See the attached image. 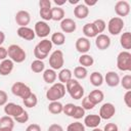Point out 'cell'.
I'll use <instances>...</instances> for the list:
<instances>
[{
	"instance_id": "obj_11",
	"label": "cell",
	"mask_w": 131,
	"mask_h": 131,
	"mask_svg": "<svg viewBox=\"0 0 131 131\" xmlns=\"http://www.w3.org/2000/svg\"><path fill=\"white\" fill-rule=\"evenodd\" d=\"M115 12L119 17L127 16L130 13V4L126 0H120L117 1L115 4Z\"/></svg>"
},
{
	"instance_id": "obj_55",
	"label": "cell",
	"mask_w": 131,
	"mask_h": 131,
	"mask_svg": "<svg viewBox=\"0 0 131 131\" xmlns=\"http://www.w3.org/2000/svg\"><path fill=\"white\" fill-rule=\"evenodd\" d=\"M0 131H12L11 128H0Z\"/></svg>"
},
{
	"instance_id": "obj_3",
	"label": "cell",
	"mask_w": 131,
	"mask_h": 131,
	"mask_svg": "<svg viewBox=\"0 0 131 131\" xmlns=\"http://www.w3.org/2000/svg\"><path fill=\"white\" fill-rule=\"evenodd\" d=\"M7 52H8L9 59H11L13 62H16V63H21L27 58V53L25 49H23L17 44L9 45L7 48Z\"/></svg>"
},
{
	"instance_id": "obj_54",
	"label": "cell",
	"mask_w": 131,
	"mask_h": 131,
	"mask_svg": "<svg viewBox=\"0 0 131 131\" xmlns=\"http://www.w3.org/2000/svg\"><path fill=\"white\" fill-rule=\"evenodd\" d=\"M69 3L70 4H77V3H79V0H70Z\"/></svg>"
},
{
	"instance_id": "obj_15",
	"label": "cell",
	"mask_w": 131,
	"mask_h": 131,
	"mask_svg": "<svg viewBox=\"0 0 131 131\" xmlns=\"http://www.w3.org/2000/svg\"><path fill=\"white\" fill-rule=\"evenodd\" d=\"M16 34L19 38L25 39L27 41H32L36 37L34 30L29 28V27H18V29L16 31Z\"/></svg>"
},
{
	"instance_id": "obj_18",
	"label": "cell",
	"mask_w": 131,
	"mask_h": 131,
	"mask_svg": "<svg viewBox=\"0 0 131 131\" xmlns=\"http://www.w3.org/2000/svg\"><path fill=\"white\" fill-rule=\"evenodd\" d=\"M101 122V119L98 115L92 114V115H87L84 117V126L88 128H97Z\"/></svg>"
},
{
	"instance_id": "obj_42",
	"label": "cell",
	"mask_w": 131,
	"mask_h": 131,
	"mask_svg": "<svg viewBox=\"0 0 131 131\" xmlns=\"http://www.w3.org/2000/svg\"><path fill=\"white\" fill-rule=\"evenodd\" d=\"M14 121H16L17 123H19V124H24V123H27L28 121H29V114H28V112L27 111H24L18 117H16V118H14L13 119Z\"/></svg>"
},
{
	"instance_id": "obj_33",
	"label": "cell",
	"mask_w": 131,
	"mask_h": 131,
	"mask_svg": "<svg viewBox=\"0 0 131 131\" xmlns=\"http://www.w3.org/2000/svg\"><path fill=\"white\" fill-rule=\"evenodd\" d=\"M31 70H32V72H34V73H36V74L42 73V72H44V70H45V63L43 62V60L35 59V60H33L32 63H31Z\"/></svg>"
},
{
	"instance_id": "obj_31",
	"label": "cell",
	"mask_w": 131,
	"mask_h": 131,
	"mask_svg": "<svg viewBox=\"0 0 131 131\" xmlns=\"http://www.w3.org/2000/svg\"><path fill=\"white\" fill-rule=\"evenodd\" d=\"M78 61H79L80 66H82V67H84V68L87 69L88 67L93 66V63H94V58H93L90 54L85 53V54H81V56L79 57Z\"/></svg>"
},
{
	"instance_id": "obj_17",
	"label": "cell",
	"mask_w": 131,
	"mask_h": 131,
	"mask_svg": "<svg viewBox=\"0 0 131 131\" xmlns=\"http://www.w3.org/2000/svg\"><path fill=\"white\" fill-rule=\"evenodd\" d=\"M103 81L110 87H117L120 84V77H119V75L116 72L110 71L103 77Z\"/></svg>"
},
{
	"instance_id": "obj_25",
	"label": "cell",
	"mask_w": 131,
	"mask_h": 131,
	"mask_svg": "<svg viewBox=\"0 0 131 131\" xmlns=\"http://www.w3.org/2000/svg\"><path fill=\"white\" fill-rule=\"evenodd\" d=\"M64 10L61 7H51V19L54 21H61L64 18Z\"/></svg>"
},
{
	"instance_id": "obj_16",
	"label": "cell",
	"mask_w": 131,
	"mask_h": 131,
	"mask_svg": "<svg viewBox=\"0 0 131 131\" xmlns=\"http://www.w3.org/2000/svg\"><path fill=\"white\" fill-rule=\"evenodd\" d=\"M60 29L63 33H73L77 29V24L74 19L70 17H64L60 21Z\"/></svg>"
},
{
	"instance_id": "obj_24",
	"label": "cell",
	"mask_w": 131,
	"mask_h": 131,
	"mask_svg": "<svg viewBox=\"0 0 131 131\" xmlns=\"http://www.w3.org/2000/svg\"><path fill=\"white\" fill-rule=\"evenodd\" d=\"M57 78V74L52 69H46L43 72V80L47 84H54Z\"/></svg>"
},
{
	"instance_id": "obj_20",
	"label": "cell",
	"mask_w": 131,
	"mask_h": 131,
	"mask_svg": "<svg viewBox=\"0 0 131 131\" xmlns=\"http://www.w3.org/2000/svg\"><path fill=\"white\" fill-rule=\"evenodd\" d=\"M13 67H14V62L9 58H6V59L0 61V75L8 76L9 74H11Z\"/></svg>"
},
{
	"instance_id": "obj_53",
	"label": "cell",
	"mask_w": 131,
	"mask_h": 131,
	"mask_svg": "<svg viewBox=\"0 0 131 131\" xmlns=\"http://www.w3.org/2000/svg\"><path fill=\"white\" fill-rule=\"evenodd\" d=\"M66 0H63V1H57V0H54V3L56 4V6L57 7H60L61 5H63V4H66Z\"/></svg>"
},
{
	"instance_id": "obj_28",
	"label": "cell",
	"mask_w": 131,
	"mask_h": 131,
	"mask_svg": "<svg viewBox=\"0 0 131 131\" xmlns=\"http://www.w3.org/2000/svg\"><path fill=\"white\" fill-rule=\"evenodd\" d=\"M73 73H72V71L70 70V69H61L60 71H59V73H58V80H59V82L60 83H62V84H67L73 77Z\"/></svg>"
},
{
	"instance_id": "obj_14",
	"label": "cell",
	"mask_w": 131,
	"mask_h": 131,
	"mask_svg": "<svg viewBox=\"0 0 131 131\" xmlns=\"http://www.w3.org/2000/svg\"><path fill=\"white\" fill-rule=\"evenodd\" d=\"M95 46L99 50H105L111 46V38L105 34H98L95 37Z\"/></svg>"
},
{
	"instance_id": "obj_52",
	"label": "cell",
	"mask_w": 131,
	"mask_h": 131,
	"mask_svg": "<svg viewBox=\"0 0 131 131\" xmlns=\"http://www.w3.org/2000/svg\"><path fill=\"white\" fill-rule=\"evenodd\" d=\"M4 41H5V34L2 31H0V46H2Z\"/></svg>"
},
{
	"instance_id": "obj_46",
	"label": "cell",
	"mask_w": 131,
	"mask_h": 131,
	"mask_svg": "<svg viewBox=\"0 0 131 131\" xmlns=\"http://www.w3.org/2000/svg\"><path fill=\"white\" fill-rule=\"evenodd\" d=\"M102 131H119V127L115 123H107Z\"/></svg>"
},
{
	"instance_id": "obj_48",
	"label": "cell",
	"mask_w": 131,
	"mask_h": 131,
	"mask_svg": "<svg viewBox=\"0 0 131 131\" xmlns=\"http://www.w3.org/2000/svg\"><path fill=\"white\" fill-rule=\"evenodd\" d=\"M47 131H63V128L59 124H51L48 127V130Z\"/></svg>"
},
{
	"instance_id": "obj_32",
	"label": "cell",
	"mask_w": 131,
	"mask_h": 131,
	"mask_svg": "<svg viewBox=\"0 0 131 131\" xmlns=\"http://www.w3.org/2000/svg\"><path fill=\"white\" fill-rule=\"evenodd\" d=\"M23 103L26 107H29V108H32V107H35L38 103V97L35 93H31L27 98L23 99Z\"/></svg>"
},
{
	"instance_id": "obj_22",
	"label": "cell",
	"mask_w": 131,
	"mask_h": 131,
	"mask_svg": "<svg viewBox=\"0 0 131 131\" xmlns=\"http://www.w3.org/2000/svg\"><path fill=\"white\" fill-rule=\"evenodd\" d=\"M52 46H53V44H52V42L49 40V39H43V40H41L37 45H36V47L41 51V52H43L44 54H46V55H48L49 54V52L51 51V49H52Z\"/></svg>"
},
{
	"instance_id": "obj_2",
	"label": "cell",
	"mask_w": 131,
	"mask_h": 131,
	"mask_svg": "<svg viewBox=\"0 0 131 131\" xmlns=\"http://www.w3.org/2000/svg\"><path fill=\"white\" fill-rule=\"evenodd\" d=\"M67 92L70 94V96L76 100L83 98L84 96V88L83 86L78 82L77 79H71L67 84H64Z\"/></svg>"
},
{
	"instance_id": "obj_38",
	"label": "cell",
	"mask_w": 131,
	"mask_h": 131,
	"mask_svg": "<svg viewBox=\"0 0 131 131\" xmlns=\"http://www.w3.org/2000/svg\"><path fill=\"white\" fill-rule=\"evenodd\" d=\"M120 84L122 85V87L125 90H131V75L127 74L125 76H123V78L120 80Z\"/></svg>"
},
{
	"instance_id": "obj_10",
	"label": "cell",
	"mask_w": 131,
	"mask_h": 131,
	"mask_svg": "<svg viewBox=\"0 0 131 131\" xmlns=\"http://www.w3.org/2000/svg\"><path fill=\"white\" fill-rule=\"evenodd\" d=\"M24 111H25V108L21 105L16 104L14 102H7L4 105V113H5V115L9 116V117H11L13 119L18 117Z\"/></svg>"
},
{
	"instance_id": "obj_21",
	"label": "cell",
	"mask_w": 131,
	"mask_h": 131,
	"mask_svg": "<svg viewBox=\"0 0 131 131\" xmlns=\"http://www.w3.org/2000/svg\"><path fill=\"white\" fill-rule=\"evenodd\" d=\"M87 97H88V99H89L94 105H96V104L102 102V100L104 99V94H103V92H102L101 90L94 89V90H92V91L87 95Z\"/></svg>"
},
{
	"instance_id": "obj_35",
	"label": "cell",
	"mask_w": 131,
	"mask_h": 131,
	"mask_svg": "<svg viewBox=\"0 0 131 131\" xmlns=\"http://www.w3.org/2000/svg\"><path fill=\"white\" fill-rule=\"evenodd\" d=\"M88 75V71L86 68L82 67V66H78L74 69V76L76 79H79V80H83L87 77Z\"/></svg>"
},
{
	"instance_id": "obj_8",
	"label": "cell",
	"mask_w": 131,
	"mask_h": 131,
	"mask_svg": "<svg viewBox=\"0 0 131 131\" xmlns=\"http://www.w3.org/2000/svg\"><path fill=\"white\" fill-rule=\"evenodd\" d=\"M50 26L47 24V21H44V20H39L35 24V27H34V32H35V35L39 38H46L49 34H50Z\"/></svg>"
},
{
	"instance_id": "obj_27",
	"label": "cell",
	"mask_w": 131,
	"mask_h": 131,
	"mask_svg": "<svg viewBox=\"0 0 131 131\" xmlns=\"http://www.w3.org/2000/svg\"><path fill=\"white\" fill-rule=\"evenodd\" d=\"M120 44L127 51L129 49H131V33L130 32H125V33H123L121 35V37H120Z\"/></svg>"
},
{
	"instance_id": "obj_30",
	"label": "cell",
	"mask_w": 131,
	"mask_h": 131,
	"mask_svg": "<svg viewBox=\"0 0 131 131\" xmlns=\"http://www.w3.org/2000/svg\"><path fill=\"white\" fill-rule=\"evenodd\" d=\"M50 41L52 42V44H54L56 46H61L66 42V36L61 32H55V33H53L51 35Z\"/></svg>"
},
{
	"instance_id": "obj_7",
	"label": "cell",
	"mask_w": 131,
	"mask_h": 131,
	"mask_svg": "<svg viewBox=\"0 0 131 131\" xmlns=\"http://www.w3.org/2000/svg\"><path fill=\"white\" fill-rule=\"evenodd\" d=\"M124 25H125V23H124L123 18H121V17H119V16H114V17H112V18L108 20V23H107V30H108V33H110L111 35H113V36L119 35V34L122 32V30H123V28H124Z\"/></svg>"
},
{
	"instance_id": "obj_37",
	"label": "cell",
	"mask_w": 131,
	"mask_h": 131,
	"mask_svg": "<svg viewBox=\"0 0 131 131\" xmlns=\"http://www.w3.org/2000/svg\"><path fill=\"white\" fill-rule=\"evenodd\" d=\"M67 131H85V126L83 123L77 121V122L71 123L67 127Z\"/></svg>"
},
{
	"instance_id": "obj_4",
	"label": "cell",
	"mask_w": 131,
	"mask_h": 131,
	"mask_svg": "<svg viewBox=\"0 0 131 131\" xmlns=\"http://www.w3.org/2000/svg\"><path fill=\"white\" fill-rule=\"evenodd\" d=\"M117 68L122 72L131 71V53L127 50L121 51L117 56Z\"/></svg>"
},
{
	"instance_id": "obj_9",
	"label": "cell",
	"mask_w": 131,
	"mask_h": 131,
	"mask_svg": "<svg viewBox=\"0 0 131 131\" xmlns=\"http://www.w3.org/2000/svg\"><path fill=\"white\" fill-rule=\"evenodd\" d=\"M116 114V107L112 102L103 103L99 108V117L101 120H110Z\"/></svg>"
},
{
	"instance_id": "obj_36",
	"label": "cell",
	"mask_w": 131,
	"mask_h": 131,
	"mask_svg": "<svg viewBox=\"0 0 131 131\" xmlns=\"http://www.w3.org/2000/svg\"><path fill=\"white\" fill-rule=\"evenodd\" d=\"M92 24L94 25L97 34H102V32H103V31L105 30V28H106V24H105V21H104L103 19H101V18H97V19H95Z\"/></svg>"
},
{
	"instance_id": "obj_39",
	"label": "cell",
	"mask_w": 131,
	"mask_h": 131,
	"mask_svg": "<svg viewBox=\"0 0 131 131\" xmlns=\"http://www.w3.org/2000/svg\"><path fill=\"white\" fill-rule=\"evenodd\" d=\"M85 110L81 106V105H76L75 106V110L73 112V115H72V118L76 119V120H80L82 119L83 117H85Z\"/></svg>"
},
{
	"instance_id": "obj_19",
	"label": "cell",
	"mask_w": 131,
	"mask_h": 131,
	"mask_svg": "<svg viewBox=\"0 0 131 131\" xmlns=\"http://www.w3.org/2000/svg\"><path fill=\"white\" fill-rule=\"evenodd\" d=\"M89 14V8L83 4V3H79L75 6L74 8V15L78 18V19H84L88 16Z\"/></svg>"
},
{
	"instance_id": "obj_45",
	"label": "cell",
	"mask_w": 131,
	"mask_h": 131,
	"mask_svg": "<svg viewBox=\"0 0 131 131\" xmlns=\"http://www.w3.org/2000/svg\"><path fill=\"white\" fill-rule=\"evenodd\" d=\"M123 99H124L125 104H126V105H127V106L130 108V107H131V90L126 91V93L124 94Z\"/></svg>"
},
{
	"instance_id": "obj_56",
	"label": "cell",
	"mask_w": 131,
	"mask_h": 131,
	"mask_svg": "<svg viewBox=\"0 0 131 131\" xmlns=\"http://www.w3.org/2000/svg\"><path fill=\"white\" fill-rule=\"evenodd\" d=\"M92 131H102V130H101V129H99V128L97 127V128H93V129H92Z\"/></svg>"
},
{
	"instance_id": "obj_5",
	"label": "cell",
	"mask_w": 131,
	"mask_h": 131,
	"mask_svg": "<svg viewBox=\"0 0 131 131\" xmlns=\"http://www.w3.org/2000/svg\"><path fill=\"white\" fill-rule=\"evenodd\" d=\"M64 64V57H63V52L59 49L54 50L50 55H49V66L50 69L57 71L61 70V68Z\"/></svg>"
},
{
	"instance_id": "obj_23",
	"label": "cell",
	"mask_w": 131,
	"mask_h": 131,
	"mask_svg": "<svg viewBox=\"0 0 131 131\" xmlns=\"http://www.w3.org/2000/svg\"><path fill=\"white\" fill-rule=\"evenodd\" d=\"M82 31H83V34H84L85 38H88V39L89 38H95L98 35L97 32H96V29H95V27H94V25L92 23L85 24L83 26Z\"/></svg>"
},
{
	"instance_id": "obj_13",
	"label": "cell",
	"mask_w": 131,
	"mask_h": 131,
	"mask_svg": "<svg viewBox=\"0 0 131 131\" xmlns=\"http://www.w3.org/2000/svg\"><path fill=\"white\" fill-rule=\"evenodd\" d=\"M75 47L78 52H80L81 54H85L90 50V47H91L90 40L85 37H80L77 39L75 43Z\"/></svg>"
},
{
	"instance_id": "obj_34",
	"label": "cell",
	"mask_w": 131,
	"mask_h": 131,
	"mask_svg": "<svg viewBox=\"0 0 131 131\" xmlns=\"http://www.w3.org/2000/svg\"><path fill=\"white\" fill-rule=\"evenodd\" d=\"M14 127V120L9 116H3L0 118V128H11Z\"/></svg>"
},
{
	"instance_id": "obj_29",
	"label": "cell",
	"mask_w": 131,
	"mask_h": 131,
	"mask_svg": "<svg viewBox=\"0 0 131 131\" xmlns=\"http://www.w3.org/2000/svg\"><path fill=\"white\" fill-rule=\"evenodd\" d=\"M90 83L94 87H99L103 84V76L99 72H93L90 74Z\"/></svg>"
},
{
	"instance_id": "obj_1",
	"label": "cell",
	"mask_w": 131,
	"mask_h": 131,
	"mask_svg": "<svg viewBox=\"0 0 131 131\" xmlns=\"http://www.w3.org/2000/svg\"><path fill=\"white\" fill-rule=\"evenodd\" d=\"M66 86L60 82H56L46 91V98L49 101H58L66 95Z\"/></svg>"
},
{
	"instance_id": "obj_12",
	"label": "cell",
	"mask_w": 131,
	"mask_h": 131,
	"mask_svg": "<svg viewBox=\"0 0 131 131\" xmlns=\"http://www.w3.org/2000/svg\"><path fill=\"white\" fill-rule=\"evenodd\" d=\"M14 20L18 27H28L31 21V15L27 10H19L15 13Z\"/></svg>"
},
{
	"instance_id": "obj_47",
	"label": "cell",
	"mask_w": 131,
	"mask_h": 131,
	"mask_svg": "<svg viewBox=\"0 0 131 131\" xmlns=\"http://www.w3.org/2000/svg\"><path fill=\"white\" fill-rule=\"evenodd\" d=\"M8 56V52H7V48H5L4 46H0V60H4L6 59Z\"/></svg>"
},
{
	"instance_id": "obj_44",
	"label": "cell",
	"mask_w": 131,
	"mask_h": 131,
	"mask_svg": "<svg viewBox=\"0 0 131 131\" xmlns=\"http://www.w3.org/2000/svg\"><path fill=\"white\" fill-rule=\"evenodd\" d=\"M8 101V95L4 90H0V106H3Z\"/></svg>"
},
{
	"instance_id": "obj_6",
	"label": "cell",
	"mask_w": 131,
	"mask_h": 131,
	"mask_svg": "<svg viewBox=\"0 0 131 131\" xmlns=\"http://www.w3.org/2000/svg\"><path fill=\"white\" fill-rule=\"evenodd\" d=\"M11 92L13 95L20 97L21 99H25L32 93V90L27 84L23 82H15L11 86Z\"/></svg>"
},
{
	"instance_id": "obj_40",
	"label": "cell",
	"mask_w": 131,
	"mask_h": 131,
	"mask_svg": "<svg viewBox=\"0 0 131 131\" xmlns=\"http://www.w3.org/2000/svg\"><path fill=\"white\" fill-rule=\"evenodd\" d=\"M39 14L44 21L51 20V8H40Z\"/></svg>"
},
{
	"instance_id": "obj_26",
	"label": "cell",
	"mask_w": 131,
	"mask_h": 131,
	"mask_svg": "<svg viewBox=\"0 0 131 131\" xmlns=\"http://www.w3.org/2000/svg\"><path fill=\"white\" fill-rule=\"evenodd\" d=\"M63 104L60 101H50L48 104V112L52 115H59L62 113Z\"/></svg>"
},
{
	"instance_id": "obj_41",
	"label": "cell",
	"mask_w": 131,
	"mask_h": 131,
	"mask_svg": "<svg viewBox=\"0 0 131 131\" xmlns=\"http://www.w3.org/2000/svg\"><path fill=\"white\" fill-rule=\"evenodd\" d=\"M75 106H76V104H74V103H67V104L63 105L62 113L64 115H67V116H69V117H72L73 112L75 110Z\"/></svg>"
},
{
	"instance_id": "obj_50",
	"label": "cell",
	"mask_w": 131,
	"mask_h": 131,
	"mask_svg": "<svg viewBox=\"0 0 131 131\" xmlns=\"http://www.w3.org/2000/svg\"><path fill=\"white\" fill-rule=\"evenodd\" d=\"M26 131H41V127L38 124H30L26 128Z\"/></svg>"
},
{
	"instance_id": "obj_49",
	"label": "cell",
	"mask_w": 131,
	"mask_h": 131,
	"mask_svg": "<svg viewBox=\"0 0 131 131\" xmlns=\"http://www.w3.org/2000/svg\"><path fill=\"white\" fill-rule=\"evenodd\" d=\"M40 8H51V1L49 0H40L39 1Z\"/></svg>"
},
{
	"instance_id": "obj_43",
	"label": "cell",
	"mask_w": 131,
	"mask_h": 131,
	"mask_svg": "<svg viewBox=\"0 0 131 131\" xmlns=\"http://www.w3.org/2000/svg\"><path fill=\"white\" fill-rule=\"evenodd\" d=\"M81 106L85 110V111H90V110H93L94 108V104L88 99V97L86 96V97H84L83 99H82V104H81Z\"/></svg>"
},
{
	"instance_id": "obj_51",
	"label": "cell",
	"mask_w": 131,
	"mask_h": 131,
	"mask_svg": "<svg viewBox=\"0 0 131 131\" xmlns=\"http://www.w3.org/2000/svg\"><path fill=\"white\" fill-rule=\"evenodd\" d=\"M96 3H97V1L96 0H94V1H90V0H84V3L83 4H85L88 8H89V6L91 7V6H94V5H96Z\"/></svg>"
}]
</instances>
